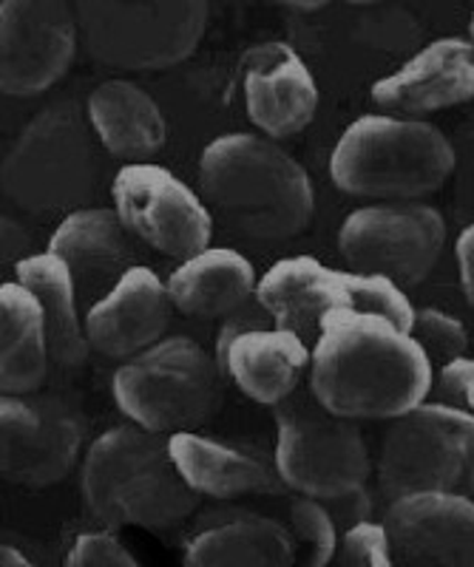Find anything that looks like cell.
Here are the masks:
<instances>
[{
	"instance_id": "52a82bcc",
	"label": "cell",
	"mask_w": 474,
	"mask_h": 567,
	"mask_svg": "<svg viewBox=\"0 0 474 567\" xmlns=\"http://www.w3.org/2000/svg\"><path fill=\"white\" fill-rule=\"evenodd\" d=\"M256 301L281 329H290L307 343H316L321 321L332 312H372L412 329L415 303L401 284L350 267H330L312 256L276 261L256 287Z\"/></svg>"
},
{
	"instance_id": "1f68e13d",
	"label": "cell",
	"mask_w": 474,
	"mask_h": 567,
	"mask_svg": "<svg viewBox=\"0 0 474 567\" xmlns=\"http://www.w3.org/2000/svg\"><path fill=\"white\" fill-rule=\"evenodd\" d=\"M455 176H457V202L474 210V116L463 125L455 142Z\"/></svg>"
},
{
	"instance_id": "d590c367",
	"label": "cell",
	"mask_w": 474,
	"mask_h": 567,
	"mask_svg": "<svg viewBox=\"0 0 474 567\" xmlns=\"http://www.w3.org/2000/svg\"><path fill=\"white\" fill-rule=\"evenodd\" d=\"M0 567H38L27 554H20L14 545H3L0 548Z\"/></svg>"
},
{
	"instance_id": "603a6c76",
	"label": "cell",
	"mask_w": 474,
	"mask_h": 567,
	"mask_svg": "<svg viewBox=\"0 0 474 567\" xmlns=\"http://www.w3.org/2000/svg\"><path fill=\"white\" fill-rule=\"evenodd\" d=\"M254 265L234 247H205L179 261L168 276V296L176 310L196 318H228L256 296Z\"/></svg>"
},
{
	"instance_id": "5bb4252c",
	"label": "cell",
	"mask_w": 474,
	"mask_h": 567,
	"mask_svg": "<svg viewBox=\"0 0 474 567\" xmlns=\"http://www.w3.org/2000/svg\"><path fill=\"white\" fill-rule=\"evenodd\" d=\"M74 7L63 0L0 3V89L9 97H34L72 69L80 45Z\"/></svg>"
},
{
	"instance_id": "9c48e42d",
	"label": "cell",
	"mask_w": 474,
	"mask_h": 567,
	"mask_svg": "<svg viewBox=\"0 0 474 567\" xmlns=\"http://www.w3.org/2000/svg\"><path fill=\"white\" fill-rule=\"evenodd\" d=\"M274 465L287 488L321 503L361 488L372 474L364 432L321 406L310 389L276 406Z\"/></svg>"
},
{
	"instance_id": "8fae6325",
	"label": "cell",
	"mask_w": 474,
	"mask_h": 567,
	"mask_svg": "<svg viewBox=\"0 0 474 567\" xmlns=\"http://www.w3.org/2000/svg\"><path fill=\"white\" fill-rule=\"evenodd\" d=\"M446 247V219L426 202H375L356 207L338 227L347 267L406 287L426 281Z\"/></svg>"
},
{
	"instance_id": "f546056e",
	"label": "cell",
	"mask_w": 474,
	"mask_h": 567,
	"mask_svg": "<svg viewBox=\"0 0 474 567\" xmlns=\"http://www.w3.org/2000/svg\"><path fill=\"white\" fill-rule=\"evenodd\" d=\"M63 567H143L111 530H83L74 536Z\"/></svg>"
},
{
	"instance_id": "ac0fdd59",
	"label": "cell",
	"mask_w": 474,
	"mask_h": 567,
	"mask_svg": "<svg viewBox=\"0 0 474 567\" xmlns=\"http://www.w3.org/2000/svg\"><path fill=\"white\" fill-rule=\"evenodd\" d=\"M168 281L145 265H134L109 292L89 303L85 332L89 343L105 358L128 361L165 338L171 321Z\"/></svg>"
},
{
	"instance_id": "d6986e66",
	"label": "cell",
	"mask_w": 474,
	"mask_h": 567,
	"mask_svg": "<svg viewBox=\"0 0 474 567\" xmlns=\"http://www.w3.org/2000/svg\"><path fill=\"white\" fill-rule=\"evenodd\" d=\"M47 250L69 265L80 292L97 290L103 296L125 270L134 267V236L117 210L103 205L63 216L49 236Z\"/></svg>"
},
{
	"instance_id": "4316f807",
	"label": "cell",
	"mask_w": 474,
	"mask_h": 567,
	"mask_svg": "<svg viewBox=\"0 0 474 567\" xmlns=\"http://www.w3.org/2000/svg\"><path fill=\"white\" fill-rule=\"evenodd\" d=\"M287 528L296 542V567H332L341 530L321 499L292 496L287 505Z\"/></svg>"
},
{
	"instance_id": "e0dca14e",
	"label": "cell",
	"mask_w": 474,
	"mask_h": 567,
	"mask_svg": "<svg viewBox=\"0 0 474 567\" xmlns=\"http://www.w3.org/2000/svg\"><path fill=\"white\" fill-rule=\"evenodd\" d=\"M241 91L247 120L270 140H287L312 123L319 85L310 65L285 40L254 45L241 60Z\"/></svg>"
},
{
	"instance_id": "f1b7e54d",
	"label": "cell",
	"mask_w": 474,
	"mask_h": 567,
	"mask_svg": "<svg viewBox=\"0 0 474 567\" xmlns=\"http://www.w3.org/2000/svg\"><path fill=\"white\" fill-rule=\"evenodd\" d=\"M338 565L344 567H395V548L383 519H364L341 530Z\"/></svg>"
},
{
	"instance_id": "8992f818",
	"label": "cell",
	"mask_w": 474,
	"mask_h": 567,
	"mask_svg": "<svg viewBox=\"0 0 474 567\" xmlns=\"http://www.w3.org/2000/svg\"><path fill=\"white\" fill-rule=\"evenodd\" d=\"M221 367L188 336H168L120 363L111 374V398L128 423L154 434L194 432L216 412Z\"/></svg>"
},
{
	"instance_id": "9a60e30c",
	"label": "cell",
	"mask_w": 474,
	"mask_h": 567,
	"mask_svg": "<svg viewBox=\"0 0 474 567\" xmlns=\"http://www.w3.org/2000/svg\"><path fill=\"white\" fill-rule=\"evenodd\" d=\"M383 525L395 556L415 567H474V496L415 491L390 499Z\"/></svg>"
},
{
	"instance_id": "5b68a950",
	"label": "cell",
	"mask_w": 474,
	"mask_h": 567,
	"mask_svg": "<svg viewBox=\"0 0 474 567\" xmlns=\"http://www.w3.org/2000/svg\"><path fill=\"white\" fill-rule=\"evenodd\" d=\"M97 136L74 103L32 116L9 145L0 168L3 196L32 216H69L92 207L100 182Z\"/></svg>"
},
{
	"instance_id": "cb8c5ba5",
	"label": "cell",
	"mask_w": 474,
	"mask_h": 567,
	"mask_svg": "<svg viewBox=\"0 0 474 567\" xmlns=\"http://www.w3.org/2000/svg\"><path fill=\"white\" fill-rule=\"evenodd\" d=\"M52 341L38 296L20 281L0 284V389L34 394L47 381Z\"/></svg>"
},
{
	"instance_id": "83f0119b",
	"label": "cell",
	"mask_w": 474,
	"mask_h": 567,
	"mask_svg": "<svg viewBox=\"0 0 474 567\" xmlns=\"http://www.w3.org/2000/svg\"><path fill=\"white\" fill-rule=\"evenodd\" d=\"M410 332L435 367L452 361V358H461L468 349L466 323L452 312L437 310V307H421L415 312V323H412Z\"/></svg>"
},
{
	"instance_id": "d6a6232c",
	"label": "cell",
	"mask_w": 474,
	"mask_h": 567,
	"mask_svg": "<svg viewBox=\"0 0 474 567\" xmlns=\"http://www.w3.org/2000/svg\"><path fill=\"white\" fill-rule=\"evenodd\" d=\"M267 316L265 310H250V307H241V310L230 312L228 318H225V323L219 327V332H216V343H214V358L219 361L221 367V358H225V352H228L230 343L236 341L239 336H245V332H250V329H259V327H267L265 318ZM270 318V316H267Z\"/></svg>"
},
{
	"instance_id": "6da1fadb",
	"label": "cell",
	"mask_w": 474,
	"mask_h": 567,
	"mask_svg": "<svg viewBox=\"0 0 474 567\" xmlns=\"http://www.w3.org/2000/svg\"><path fill=\"white\" fill-rule=\"evenodd\" d=\"M435 381L410 329L372 312H332L312 343L310 392L347 420H395L426 403Z\"/></svg>"
},
{
	"instance_id": "74e56055",
	"label": "cell",
	"mask_w": 474,
	"mask_h": 567,
	"mask_svg": "<svg viewBox=\"0 0 474 567\" xmlns=\"http://www.w3.org/2000/svg\"><path fill=\"white\" fill-rule=\"evenodd\" d=\"M332 567H344V565H332Z\"/></svg>"
},
{
	"instance_id": "3957f363",
	"label": "cell",
	"mask_w": 474,
	"mask_h": 567,
	"mask_svg": "<svg viewBox=\"0 0 474 567\" xmlns=\"http://www.w3.org/2000/svg\"><path fill=\"white\" fill-rule=\"evenodd\" d=\"M83 503L109 528H171L196 508L168 452V437L134 423L111 425L89 443L80 468Z\"/></svg>"
},
{
	"instance_id": "484cf974",
	"label": "cell",
	"mask_w": 474,
	"mask_h": 567,
	"mask_svg": "<svg viewBox=\"0 0 474 567\" xmlns=\"http://www.w3.org/2000/svg\"><path fill=\"white\" fill-rule=\"evenodd\" d=\"M185 567H296V542L279 519L241 516L190 536Z\"/></svg>"
},
{
	"instance_id": "ffe728a7",
	"label": "cell",
	"mask_w": 474,
	"mask_h": 567,
	"mask_svg": "<svg viewBox=\"0 0 474 567\" xmlns=\"http://www.w3.org/2000/svg\"><path fill=\"white\" fill-rule=\"evenodd\" d=\"M312 347L301 336L276 323L250 329L236 338L221 358L230 383L261 406H279L299 392L301 374L310 372Z\"/></svg>"
},
{
	"instance_id": "30bf717a",
	"label": "cell",
	"mask_w": 474,
	"mask_h": 567,
	"mask_svg": "<svg viewBox=\"0 0 474 567\" xmlns=\"http://www.w3.org/2000/svg\"><path fill=\"white\" fill-rule=\"evenodd\" d=\"M378 483L390 499L415 491L474 496V414L426 400L390 420L381 440Z\"/></svg>"
},
{
	"instance_id": "836d02e7",
	"label": "cell",
	"mask_w": 474,
	"mask_h": 567,
	"mask_svg": "<svg viewBox=\"0 0 474 567\" xmlns=\"http://www.w3.org/2000/svg\"><path fill=\"white\" fill-rule=\"evenodd\" d=\"M324 505L330 508L332 519H336V525L341 530L350 528V525L364 523V519H372V494L367 485H361V488L350 491L344 496H336V499H330Z\"/></svg>"
},
{
	"instance_id": "7c38bea8",
	"label": "cell",
	"mask_w": 474,
	"mask_h": 567,
	"mask_svg": "<svg viewBox=\"0 0 474 567\" xmlns=\"http://www.w3.org/2000/svg\"><path fill=\"white\" fill-rule=\"evenodd\" d=\"M111 205L134 239L163 256L185 261L214 239L208 202L154 162H125L111 179Z\"/></svg>"
},
{
	"instance_id": "4fadbf2b",
	"label": "cell",
	"mask_w": 474,
	"mask_h": 567,
	"mask_svg": "<svg viewBox=\"0 0 474 567\" xmlns=\"http://www.w3.org/2000/svg\"><path fill=\"white\" fill-rule=\"evenodd\" d=\"M85 425L58 398H0V468L9 483L47 488L72 474L83 457Z\"/></svg>"
},
{
	"instance_id": "7a4b0ae2",
	"label": "cell",
	"mask_w": 474,
	"mask_h": 567,
	"mask_svg": "<svg viewBox=\"0 0 474 567\" xmlns=\"http://www.w3.org/2000/svg\"><path fill=\"white\" fill-rule=\"evenodd\" d=\"M199 190L210 213L247 239L299 236L316 207L305 165L276 140L250 131H228L202 148Z\"/></svg>"
},
{
	"instance_id": "2e32d148",
	"label": "cell",
	"mask_w": 474,
	"mask_h": 567,
	"mask_svg": "<svg viewBox=\"0 0 474 567\" xmlns=\"http://www.w3.org/2000/svg\"><path fill=\"white\" fill-rule=\"evenodd\" d=\"M370 100L383 114L418 116L474 100V43L468 38H437L378 78Z\"/></svg>"
},
{
	"instance_id": "44dd1931",
	"label": "cell",
	"mask_w": 474,
	"mask_h": 567,
	"mask_svg": "<svg viewBox=\"0 0 474 567\" xmlns=\"http://www.w3.org/2000/svg\"><path fill=\"white\" fill-rule=\"evenodd\" d=\"M168 452L179 477L196 496L234 499L245 494H267L281 483L276 465L265 457L210 434H171Z\"/></svg>"
},
{
	"instance_id": "7402d4cb",
	"label": "cell",
	"mask_w": 474,
	"mask_h": 567,
	"mask_svg": "<svg viewBox=\"0 0 474 567\" xmlns=\"http://www.w3.org/2000/svg\"><path fill=\"white\" fill-rule=\"evenodd\" d=\"M85 120L111 156L145 162L168 142V120L143 85L105 80L85 100Z\"/></svg>"
},
{
	"instance_id": "4dcf8cb0",
	"label": "cell",
	"mask_w": 474,
	"mask_h": 567,
	"mask_svg": "<svg viewBox=\"0 0 474 567\" xmlns=\"http://www.w3.org/2000/svg\"><path fill=\"white\" fill-rule=\"evenodd\" d=\"M429 400L474 414V354H461L435 369Z\"/></svg>"
},
{
	"instance_id": "277c9868",
	"label": "cell",
	"mask_w": 474,
	"mask_h": 567,
	"mask_svg": "<svg viewBox=\"0 0 474 567\" xmlns=\"http://www.w3.org/2000/svg\"><path fill=\"white\" fill-rule=\"evenodd\" d=\"M455 142L418 116L364 114L330 154L338 190L375 202H421L455 176Z\"/></svg>"
},
{
	"instance_id": "ba28073f",
	"label": "cell",
	"mask_w": 474,
	"mask_h": 567,
	"mask_svg": "<svg viewBox=\"0 0 474 567\" xmlns=\"http://www.w3.org/2000/svg\"><path fill=\"white\" fill-rule=\"evenodd\" d=\"M85 52L123 71H163L196 52L208 32L205 0H80Z\"/></svg>"
},
{
	"instance_id": "d4e9b609",
	"label": "cell",
	"mask_w": 474,
	"mask_h": 567,
	"mask_svg": "<svg viewBox=\"0 0 474 567\" xmlns=\"http://www.w3.org/2000/svg\"><path fill=\"white\" fill-rule=\"evenodd\" d=\"M14 281L38 296L43 316L49 323L52 358L60 367H80L85 363L92 343L85 332V316H80V287L74 272L63 258L40 250L14 261Z\"/></svg>"
},
{
	"instance_id": "8d00e7d4",
	"label": "cell",
	"mask_w": 474,
	"mask_h": 567,
	"mask_svg": "<svg viewBox=\"0 0 474 567\" xmlns=\"http://www.w3.org/2000/svg\"><path fill=\"white\" fill-rule=\"evenodd\" d=\"M468 40L474 43V12H472V20H468Z\"/></svg>"
},
{
	"instance_id": "e575fe53",
	"label": "cell",
	"mask_w": 474,
	"mask_h": 567,
	"mask_svg": "<svg viewBox=\"0 0 474 567\" xmlns=\"http://www.w3.org/2000/svg\"><path fill=\"white\" fill-rule=\"evenodd\" d=\"M455 261L457 276H461V287L466 301L474 307V221H468L455 239Z\"/></svg>"
}]
</instances>
